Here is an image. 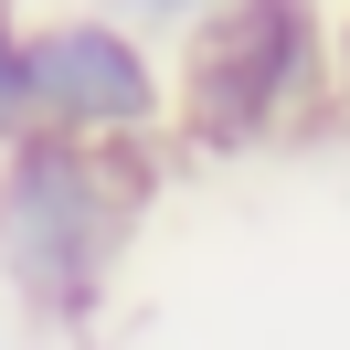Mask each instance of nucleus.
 <instances>
[{
	"label": "nucleus",
	"instance_id": "1",
	"mask_svg": "<svg viewBox=\"0 0 350 350\" xmlns=\"http://www.w3.org/2000/svg\"><path fill=\"white\" fill-rule=\"evenodd\" d=\"M170 149H85V138H0V286L32 329L96 340L149 234Z\"/></svg>",
	"mask_w": 350,
	"mask_h": 350
},
{
	"label": "nucleus",
	"instance_id": "2",
	"mask_svg": "<svg viewBox=\"0 0 350 350\" xmlns=\"http://www.w3.org/2000/svg\"><path fill=\"white\" fill-rule=\"evenodd\" d=\"M329 11L340 0H223L170 43V149L191 159H265L329 128Z\"/></svg>",
	"mask_w": 350,
	"mask_h": 350
},
{
	"label": "nucleus",
	"instance_id": "3",
	"mask_svg": "<svg viewBox=\"0 0 350 350\" xmlns=\"http://www.w3.org/2000/svg\"><path fill=\"white\" fill-rule=\"evenodd\" d=\"M22 128L85 149H170V53L117 11H43L22 22Z\"/></svg>",
	"mask_w": 350,
	"mask_h": 350
},
{
	"label": "nucleus",
	"instance_id": "4",
	"mask_svg": "<svg viewBox=\"0 0 350 350\" xmlns=\"http://www.w3.org/2000/svg\"><path fill=\"white\" fill-rule=\"evenodd\" d=\"M96 11H117V22H128V32H149V43L170 53V43H180V32H191V22H213L223 0H96Z\"/></svg>",
	"mask_w": 350,
	"mask_h": 350
},
{
	"label": "nucleus",
	"instance_id": "5",
	"mask_svg": "<svg viewBox=\"0 0 350 350\" xmlns=\"http://www.w3.org/2000/svg\"><path fill=\"white\" fill-rule=\"evenodd\" d=\"M0 138H22V11L0 0Z\"/></svg>",
	"mask_w": 350,
	"mask_h": 350
},
{
	"label": "nucleus",
	"instance_id": "6",
	"mask_svg": "<svg viewBox=\"0 0 350 350\" xmlns=\"http://www.w3.org/2000/svg\"><path fill=\"white\" fill-rule=\"evenodd\" d=\"M329 85H340V128H350V0L329 11Z\"/></svg>",
	"mask_w": 350,
	"mask_h": 350
}]
</instances>
